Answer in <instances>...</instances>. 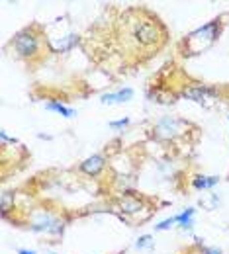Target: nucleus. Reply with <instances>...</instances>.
<instances>
[{"label": "nucleus", "instance_id": "nucleus-1", "mask_svg": "<svg viewBox=\"0 0 229 254\" xmlns=\"http://www.w3.org/2000/svg\"><path fill=\"white\" fill-rule=\"evenodd\" d=\"M220 32H222V22L220 20H212L206 26L198 28L196 32L188 33L186 39L182 41L184 55H198V53L206 51L210 45H214V41L218 39Z\"/></svg>", "mask_w": 229, "mask_h": 254}, {"label": "nucleus", "instance_id": "nucleus-2", "mask_svg": "<svg viewBox=\"0 0 229 254\" xmlns=\"http://www.w3.org/2000/svg\"><path fill=\"white\" fill-rule=\"evenodd\" d=\"M131 37L141 47H153L164 39V28L157 20H135L131 24Z\"/></svg>", "mask_w": 229, "mask_h": 254}, {"label": "nucleus", "instance_id": "nucleus-3", "mask_svg": "<svg viewBox=\"0 0 229 254\" xmlns=\"http://www.w3.org/2000/svg\"><path fill=\"white\" fill-rule=\"evenodd\" d=\"M12 45H14L16 53L22 59H32L41 49V35L33 28H26V30H22V32H18L14 35Z\"/></svg>", "mask_w": 229, "mask_h": 254}, {"label": "nucleus", "instance_id": "nucleus-4", "mask_svg": "<svg viewBox=\"0 0 229 254\" xmlns=\"http://www.w3.org/2000/svg\"><path fill=\"white\" fill-rule=\"evenodd\" d=\"M184 126H186V124H184L182 120L172 118V116H164V118H161V120L157 122V126H155V135H157L159 139H174L176 135L182 133Z\"/></svg>", "mask_w": 229, "mask_h": 254}, {"label": "nucleus", "instance_id": "nucleus-5", "mask_svg": "<svg viewBox=\"0 0 229 254\" xmlns=\"http://www.w3.org/2000/svg\"><path fill=\"white\" fill-rule=\"evenodd\" d=\"M182 98L186 100H192V102H198V104H208L210 100L216 98V88L208 86V84H192L188 88H184L180 92Z\"/></svg>", "mask_w": 229, "mask_h": 254}, {"label": "nucleus", "instance_id": "nucleus-6", "mask_svg": "<svg viewBox=\"0 0 229 254\" xmlns=\"http://www.w3.org/2000/svg\"><path fill=\"white\" fill-rule=\"evenodd\" d=\"M32 231H45V233H61L63 231V223H59V219H55L49 213H41L37 219H33V223L30 225Z\"/></svg>", "mask_w": 229, "mask_h": 254}, {"label": "nucleus", "instance_id": "nucleus-7", "mask_svg": "<svg viewBox=\"0 0 229 254\" xmlns=\"http://www.w3.org/2000/svg\"><path fill=\"white\" fill-rule=\"evenodd\" d=\"M104 166H106V157L104 155H92V157L82 160L78 168L86 176H98L100 172L104 170Z\"/></svg>", "mask_w": 229, "mask_h": 254}, {"label": "nucleus", "instance_id": "nucleus-8", "mask_svg": "<svg viewBox=\"0 0 229 254\" xmlns=\"http://www.w3.org/2000/svg\"><path fill=\"white\" fill-rule=\"evenodd\" d=\"M131 98H133V90H131V88H122V90H118V92L104 94L100 98V102L112 106V104H126V102H130Z\"/></svg>", "mask_w": 229, "mask_h": 254}, {"label": "nucleus", "instance_id": "nucleus-9", "mask_svg": "<svg viewBox=\"0 0 229 254\" xmlns=\"http://www.w3.org/2000/svg\"><path fill=\"white\" fill-rule=\"evenodd\" d=\"M120 209L124 213H130V215L137 213V211H141V199H137L133 195H126V197L120 199Z\"/></svg>", "mask_w": 229, "mask_h": 254}, {"label": "nucleus", "instance_id": "nucleus-10", "mask_svg": "<svg viewBox=\"0 0 229 254\" xmlns=\"http://www.w3.org/2000/svg\"><path fill=\"white\" fill-rule=\"evenodd\" d=\"M218 182H220L218 176H194L192 178V186L196 190H212Z\"/></svg>", "mask_w": 229, "mask_h": 254}, {"label": "nucleus", "instance_id": "nucleus-11", "mask_svg": "<svg viewBox=\"0 0 229 254\" xmlns=\"http://www.w3.org/2000/svg\"><path fill=\"white\" fill-rule=\"evenodd\" d=\"M45 110H49V112H57V114H61L63 118H67V120L75 118V114H76L73 108H67V106H63L61 102H49V104H45Z\"/></svg>", "mask_w": 229, "mask_h": 254}, {"label": "nucleus", "instance_id": "nucleus-12", "mask_svg": "<svg viewBox=\"0 0 229 254\" xmlns=\"http://www.w3.org/2000/svg\"><path fill=\"white\" fill-rule=\"evenodd\" d=\"M137 249L139 251H143V249H153V245H155V241H153V237L151 235H143V237H139L137 239Z\"/></svg>", "mask_w": 229, "mask_h": 254}, {"label": "nucleus", "instance_id": "nucleus-13", "mask_svg": "<svg viewBox=\"0 0 229 254\" xmlns=\"http://www.w3.org/2000/svg\"><path fill=\"white\" fill-rule=\"evenodd\" d=\"M194 213H196V209H194V207H188L186 211H182L180 215H176V223H186V221H190V219L194 217Z\"/></svg>", "mask_w": 229, "mask_h": 254}, {"label": "nucleus", "instance_id": "nucleus-14", "mask_svg": "<svg viewBox=\"0 0 229 254\" xmlns=\"http://www.w3.org/2000/svg\"><path fill=\"white\" fill-rule=\"evenodd\" d=\"M10 203H14V197H12L8 191L2 193V213H4V215L10 211Z\"/></svg>", "mask_w": 229, "mask_h": 254}, {"label": "nucleus", "instance_id": "nucleus-15", "mask_svg": "<svg viewBox=\"0 0 229 254\" xmlns=\"http://www.w3.org/2000/svg\"><path fill=\"white\" fill-rule=\"evenodd\" d=\"M174 223H176V217L164 219V221H161V223H157V225H155V231H166V229H170Z\"/></svg>", "mask_w": 229, "mask_h": 254}, {"label": "nucleus", "instance_id": "nucleus-16", "mask_svg": "<svg viewBox=\"0 0 229 254\" xmlns=\"http://www.w3.org/2000/svg\"><path fill=\"white\" fill-rule=\"evenodd\" d=\"M108 126L112 129H122V127L130 126V118H124V120H118V122H110Z\"/></svg>", "mask_w": 229, "mask_h": 254}, {"label": "nucleus", "instance_id": "nucleus-17", "mask_svg": "<svg viewBox=\"0 0 229 254\" xmlns=\"http://www.w3.org/2000/svg\"><path fill=\"white\" fill-rule=\"evenodd\" d=\"M202 254H224L222 253V249H218V247H202Z\"/></svg>", "mask_w": 229, "mask_h": 254}, {"label": "nucleus", "instance_id": "nucleus-18", "mask_svg": "<svg viewBox=\"0 0 229 254\" xmlns=\"http://www.w3.org/2000/svg\"><path fill=\"white\" fill-rule=\"evenodd\" d=\"M18 254H35V253H33V251H28V249H20Z\"/></svg>", "mask_w": 229, "mask_h": 254}]
</instances>
